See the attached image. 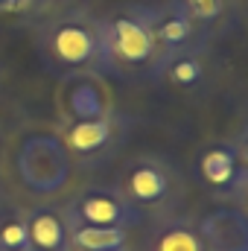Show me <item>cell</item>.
<instances>
[{"mask_svg":"<svg viewBox=\"0 0 248 251\" xmlns=\"http://www.w3.org/2000/svg\"><path fill=\"white\" fill-rule=\"evenodd\" d=\"M99 24V56L102 76L108 79H152L158 64V47L149 26L146 3H120L105 15H97Z\"/></svg>","mask_w":248,"mask_h":251,"instance_id":"cell-1","label":"cell"},{"mask_svg":"<svg viewBox=\"0 0 248 251\" xmlns=\"http://www.w3.org/2000/svg\"><path fill=\"white\" fill-rule=\"evenodd\" d=\"M35 47L41 64L56 76L70 73H102L99 56V24L85 6L56 9L35 24Z\"/></svg>","mask_w":248,"mask_h":251,"instance_id":"cell-2","label":"cell"},{"mask_svg":"<svg viewBox=\"0 0 248 251\" xmlns=\"http://www.w3.org/2000/svg\"><path fill=\"white\" fill-rule=\"evenodd\" d=\"M117 190L134 210L164 219L178 210L184 199V178L164 155H134L120 173Z\"/></svg>","mask_w":248,"mask_h":251,"instance_id":"cell-3","label":"cell"},{"mask_svg":"<svg viewBox=\"0 0 248 251\" xmlns=\"http://www.w3.org/2000/svg\"><path fill=\"white\" fill-rule=\"evenodd\" d=\"M15 176L32 196L53 199L62 196L73 181V161L56 128H38L18 140L15 146Z\"/></svg>","mask_w":248,"mask_h":251,"instance_id":"cell-4","label":"cell"},{"mask_svg":"<svg viewBox=\"0 0 248 251\" xmlns=\"http://www.w3.org/2000/svg\"><path fill=\"white\" fill-rule=\"evenodd\" d=\"M193 173L198 184L222 204H246L248 196V143L246 131L225 140H210L198 146L193 158Z\"/></svg>","mask_w":248,"mask_h":251,"instance_id":"cell-5","label":"cell"},{"mask_svg":"<svg viewBox=\"0 0 248 251\" xmlns=\"http://www.w3.org/2000/svg\"><path fill=\"white\" fill-rule=\"evenodd\" d=\"M59 137L73 164L82 167H99L105 164L128 134V117L120 108L91 117V120H76V123H59Z\"/></svg>","mask_w":248,"mask_h":251,"instance_id":"cell-6","label":"cell"},{"mask_svg":"<svg viewBox=\"0 0 248 251\" xmlns=\"http://www.w3.org/2000/svg\"><path fill=\"white\" fill-rule=\"evenodd\" d=\"M67 225H97V228H137L143 222V213L134 210L117 187L91 184L82 187L62 207Z\"/></svg>","mask_w":248,"mask_h":251,"instance_id":"cell-7","label":"cell"},{"mask_svg":"<svg viewBox=\"0 0 248 251\" xmlns=\"http://www.w3.org/2000/svg\"><path fill=\"white\" fill-rule=\"evenodd\" d=\"M114 108H117L114 91L108 85V76H102V73H70V76H62L56 85L59 123L102 117Z\"/></svg>","mask_w":248,"mask_h":251,"instance_id":"cell-8","label":"cell"},{"mask_svg":"<svg viewBox=\"0 0 248 251\" xmlns=\"http://www.w3.org/2000/svg\"><path fill=\"white\" fill-rule=\"evenodd\" d=\"M152 82L175 94H198L210 82V41L193 44L181 53L161 59L152 70Z\"/></svg>","mask_w":248,"mask_h":251,"instance_id":"cell-9","label":"cell"},{"mask_svg":"<svg viewBox=\"0 0 248 251\" xmlns=\"http://www.w3.org/2000/svg\"><path fill=\"white\" fill-rule=\"evenodd\" d=\"M149 26H152V38L158 47V62L173 53H181L193 44L210 41L173 0H167L161 6H149Z\"/></svg>","mask_w":248,"mask_h":251,"instance_id":"cell-10","label":"cell"},{"mask_svg":"<svg viewBox=\"0 0 248 251\" xmlns=\"http://www.w3.org/2000/svg\"><path fill=\"white\" fill-rule=\"evenodd\" d=\"M198 234L207 251L248 249V216L240 204H219L198 219Z\"/></svg>","mask_w":248,"mask_h":251,"instance_id":"cell-11","label":"cell"},{"mask_svg":"<svg viewBox=\"0 0 248 251\" xmlns=\"http://www.w3.org/2000/svg\"><path fill=\"white\" fill-rule=\"evenodd\" d=\"M26 234H29V249L32 251H67V222L62 216V207L41 204L24 213Z\"/></svg>","mask_w":248,"mask_h":251,"instance_id":"cell-12","label":"cell"},{"mask_svg":"<svg viewBox=\"0 0 248 251\" xmlns=\"http://www.w3.org/2000/svg\"><path fill=\"white\" fill-rule=\"evenodd\" d=\"M146 251H207L198 234V222L190 216H164L149 234Z\"/></svg>","mask_w":248,"mask_h":251,"instance_id":"cell-13","label":"cell"},{"mask_svg":"<svg viewBox=\"0 0 248 251\" xmlns=\"http://www.w3.org/2000/svg\"><path fill=\"white\" fill-rule=\"evenodd\" d=\"M187 18L204 32V38H213L222 32L237 12V0H173Z\"/></svg>","mask_w":248,"mask_h":251,"instance_id":"cell-14","label":"cell"},{"mask_svg":"<svg viewBox=\"0 0 248 251\" xmlns=\"http://www.w3.org/2000/svg\"><path fill=\"white\" fill-rule=\"evenodd\" d=\"M70 246L85 251H128L125 228H97V225H67Z\"/></svg>","mask_w":248,"mask_h":251,"instance_id":"cell-15","label":"cell"},{"mask_svg":"<svg viewBox=\"0 0 248 251\" xmlns=\"http://www.w3.org/2000/svg\"><path fill=\"white\" fill-rule=\"evenodd\" d=\"M0 249L3 251H32L29 249V234H26L24 213H15V216L0 222Z\"/></svg>","mask_w":248,"mask_h":251,"instance_id":"cell-16","label":"cell"},{"mask_svg":"<svg viewBox=\"0 0 248 251\" xmlns=\"http://www.w3.org/2000/svg\"><path fill=\"white\" fill-rule=\"evenodd\" d=\"M53 0H0V15H24V12H38L47 9Z\"/></svg>","mask_w":248,"mask_h":251,"instance_id":"cell-17","label":"cell"},{"mask_svg":"<svg viewBox=\"0 0 248 251\" xmlns=\"http://www.w3.org/2000/svg\"><path fill=\"white\" fill-rule=\"evenodd\" d=\"M243 251H248V249H243Z\"/></svg>","mask_w":248,"mask_h":251,"instance_id":"cell-18","label":"cell"},{"mask_svg":"<svg viewBox=\"0 0 248 251\" xmlns=\"http://www.w3.org/2000/svg\"><path fill=\"white\" fill-rule=\"evenodd\" d=\"M0 251H3V249H0Z\"/></svg>","mask_w":248,"mask_h":251,"instance_id":"cell-19","label":"cell"}]
</instances>
